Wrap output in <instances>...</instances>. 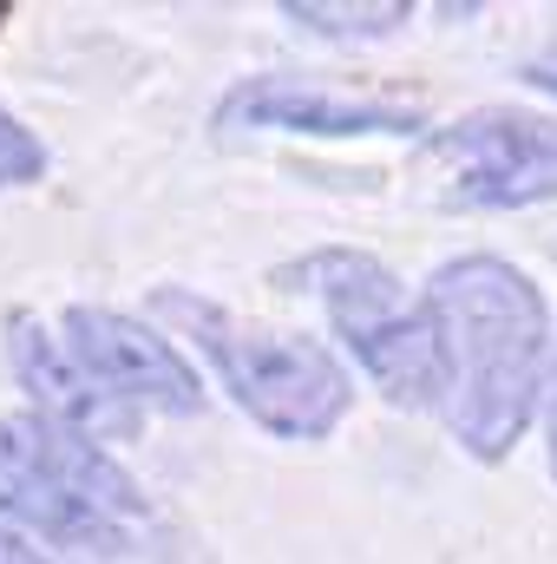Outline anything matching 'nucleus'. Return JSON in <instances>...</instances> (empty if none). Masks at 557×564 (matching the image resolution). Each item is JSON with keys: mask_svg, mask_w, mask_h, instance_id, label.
Segmentation results:
<instances>
[{"mask_svg": "<svg viewBox=\"0 0 557 564\" xmlns=\"http://www.w3.org/2000/svg\"><path fill=\"white\" fill-rule=\"evenodd\" d=\"M59 341L73 348V361H79L125 414H164V421L204 414V381H197V368H190V361L177 355V341H164L144 315L106 308V302H66Z\"/></svg>", "mask_w": 557, "mask_h": 564, "instance_id": "obj_5", "label": "nucleus"}, {"mask_svg": "<svg viewBox=\"0 0 557 564\" xmlns=\"http://www.w3.org/2000/svg\"><path fill=\"white\" fill-rule=\"evenodd\" d=\"M0 446L13 453V459H26L33 473H46L59 492H73L79 506H92V512H106L112 525H139L151 519V499H144V486L92 440V433H79V426H59L46 421V414H33V408H20V414H7L0 421Z\"/></svg>", "mask_w": 557, "mask_h": 564, "instance_id": "obj_7", "label": "nucleus"}, {"mask_svg": "<svg viewBox=\"0 0 557 564\" xmlns=\"http://www.w3.org/2000/svg\"><path fill=\"white\" fill-rule=\"evenodd\" d=\"M0 335H7V368H13V381L26 388L33 414H46V421H59V426H79V433H92V440L125 433V426L139 421V414H125V408L73 361V348H66L33 308H7Z\"/></svg>", "mask_w": 557, "mask_h": 564, "instance_id": "obj_8", "label": "nucleus"}, {"mask_svg": "<svg viewBox=\"0 0 557 564\" xmlns=\"http://www.w3.org/2000/svg\"><path fill=\"white\" fill-rule=\"evenodd\" d=\"M0 519L13 532L40 539V545H59V552H106V558L132 552V532L125 525H112L106 512H92L73 492H59L46 473H33L7 446H0Z\"/></svg>", "mask_w": 557, "mask_h": 564, "instance_id": "obj_9", "label": "nucleus"}, {"mask_svg": "<svg viewBox=\"0 0 557 564\" xmlns=\"http://www.w3.org/2000/svg\"><path fill=\"white\" fill-rule=\"evenodd\" d=\"M151 315L177 322L197 355L217 368L223 394L263 426L270 440L288 446H321L328 433H341L348 408H354V375L315 341V335H288L270 322H250L197 289H151Z\"/></svg>", "mask_w": 557, "mask_h": 564, "instance_id": "obj_2", "label": "nucleus"}, {"mask_svg": "<svg viewBox=\"0 0 557 564\" xmlns=\"http://www.w3.org/2000/svg\"><path fill=\"white\" fill-rule=\"evenodd\" d=\"M40 177H46V144H40V132H26V126L0 106V191L40 184Z\"/></svg>", "mask_w": 557, "mask_h": 564, "instance_id": "obj_11", "label": "nucleus"}, {"mask_svg": "<svg viewBox=\"0 0 557 564\" xmlns=\"http://www.w3.org/2000/svg\"><path fill=\"white\" fill-rule=\"evenodd\" d=\"M276 13L288 26L315 33V40H387L414 20L407 0H361V7H348V0H282Z\"/></svg>", "mask_w": 557, "mask_h": 564, "instance_id": "obj_10", "label": "nucleus"}, {"mask_svg": "<svg viewBox=\"0 0 557 564\" xmlns=\"http://www.w3.org/2000/svg\"><path fill=\"white\" fill-rule=\"evenodd\" d=\"M0 564H53L46 552H33V539L26 532H13L7 519H0Z\"/></svg>", "mask_w": 557, "mask_h": 564, "instance_id": "obj_12", "label": "nucleus"}, {"mask_svg": "<svg viewBox=\"0 0 557 564\" xmlns=\"http://www.w3.org/2000/svg\"><path fill=\"white\" fill-rule=\"evenodd\" d=\"M426 315L446 361V426L466 459L505 466L551 388V302L499 250L446 257L426 276Z\"/></svg>", "mask_w": 557, "mask_h": 564, "instance_id": "obj_1", "label": "nucleus"}, {"mask_svg": "<svg viewBox=\"0 0 557 564\" xmlns=\"http://www.w3.org/2000/svg\"><path fill=\"white\" fill-rule=\"evenodd\" d=\"M446 164V204L459 210H532L557 204V119L525 106H479L433 132Z\"/></svg>", "mask_w": 557, "mask_h": 564, "instance_id": "obj_4", "label": "nucleus"}, {"mask_svg": "<svg viewBox=\"0 0 557 564\" xmlns=\"http://www.w3.org/2000/svg\"><path fill=\"white\" fill-rule=\"evenodd\" d=\"M545 459H551V486H557V355H551V388H545Z\"/></svg>", "mask_w": 557, "mask_h": 564, "instance_id": "obj_13", "label": "nucleus"}, {"mask_svg": "<svg viewBox=\"0 0 557 564\" xmlns=\"http://www.w3.org/2000/svg\"><path fill=\"white\" fill-rule=\"evenodd\" d=\"M276 282H302L328 308L341 348L381 388L387 408L446 401V361H439V328L426 315V295H407V282L394 276L374 250L321 243V250L282 263Z\"/></svg>", "mask_w": 557, "mask_h": 564, "instance_id": "obj_3", "label": "nucleus"}, {"mask_svg": "<svg viewBox=\"0 0 557 564\" xmlns=\"http://www.w3.org/2000/svg\"><path fill=\"white\" fill-rule=\"evenodd\" d=\"M525 79H532L538 93H551V99H557V59H538V66H525Z\"/></svg>", "mask_w": 557, "mask_h": 564, "instance_id": "obj_14", "label": "nucleus"}, {"mask_svg": "<svg viewBox=\"0 0 557 564\" xmlns=\"http://www.w3.org/2000/svg\"><path fill=\"white\" fill-rule=\"evenodd\" d=\"M210 126L217 132H288V139H414L426 132V112L407 99H381V93H341V86L295 79V73H256L217 99Z\"/></svg>", "mask_w": 557, "mask_h": 564, "instance_id": "obj_6", "label": "nucleus"}, {"mask_svg": "<svg viewBox=\"0 0 557 564\" xmlns=\"http://www.w3.org/2000/svg\"><path fill=\"white\" fill-rule=\"evenodd\" d=\"M7 20H13V0H0V26H7Z\"/></svg>", "mask_w": 557, "mask_h": 564, "instance_id": "obj_15", "label": "nucleus"}]
</instances>
